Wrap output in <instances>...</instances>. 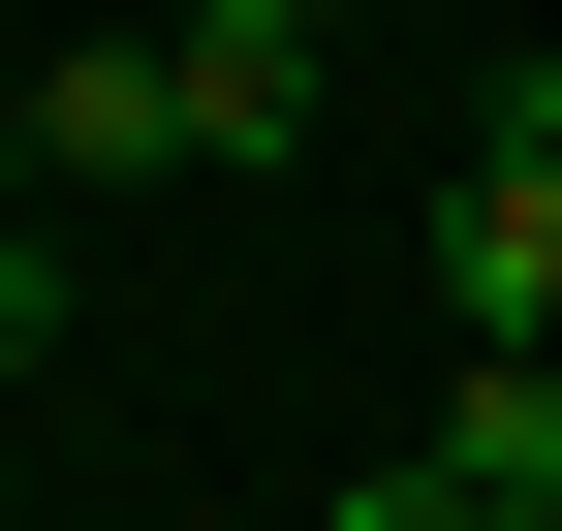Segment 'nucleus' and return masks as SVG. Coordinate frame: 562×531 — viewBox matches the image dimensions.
<instances>
[{"mask_svg": "<svg viewBox=\"0 0 562 531\" xmlns=\"http://www.w3.org/2000/svg\"><path fill=\"white\" fill-rule=\"evenodd\" d=\"M344 531H501V500H469L438 438H406V470H344Z\"/></svg>", "mask_w": 562, "mask_h": 531, "instance_id": "5", "label": "nucleus"}, {"mask_svg": "<svg viewBox=\"0 0 562 531\" xmlns=\"http://www.w3.org/2000/svg\"><path fill=\"white\" fill-rule=\"evenodd\" d=\"M313 63H344V0H188V157H281Z\"/></svg>", "mask_w": 562, "mask_h": 531, "instance_id": "3", "label": "nucleus"}, {"mask_svg": "<svg viewBox=\"0 0 562 531\" xmlns=\"http://www.w3.org/2000/svg\"><path fill=\"white\" fill-rule=\"evenodd\" d=\"M188 157V32H63L32 63V188H157Z\"/></svg>", "mask_w": 562, "mask_h": 531, "instance_id": "2", "label": "nucleus"}, {"mask_svg": "<svg viewBox=\"0 0 562 531\" xmlns=\"http://www.w3.org/2000/svg\"><path fill=\"white\" fill-rule=\"evenodd\" d=\"M0 188H32V94H0Z\"/></svg>", "mask_w": 562, "mask_h": 531, "instance_id": "7", "label": "nucleus"}, {"mask_svg": "<svg viewBox=\"0 0 562 531\" xmlns=\"http://www.w3.org/2000/svg\"><path fill=\"white\" fill-rule=\"evenodd\" d=\"M531 94H562V63H531Z\"/></svg>", "mask_w": 562, "mask_h": 531, "instance_id": "8", "label": "nucleus"}, {"mask_svg": "<svg viewBox=\"0 0 562 531\" xmlns=\"http://www.w3.org/2000/svg\"><path fill=\"white\" fill-rule=\"evenodd\" d=\"M438 313L469 344H562V94L501 63V125H469V188H438Z\"/></svg>", "mask_w": 562, "mask_h": 531, "instance_id": "1", "label": "nucleus"}, {"mask_svg": "<svg viewBox=\"0 0 562 531\" xmlns=\"http://www.w3.org/2000/svg\"><path fill=\"white\" fill-rule=\"evenodd\" d=\"M0 375H63V250L32 219H0Z\"/></svg>", "mask_w": 562, "mask_h": 531, "instance_id": "6", "label": "nucleus"}, {"mask_svg": "<svg viewBox=\"0 0 562 531\" xmlns=\"http://www.w3.org/2000/svg\"><path fill=\"white\" fill-rule=\"evenodd\" d=\"M438 470L501 500V531H562V344H469L438 375Z\"/></svg>", "mask_w": 562, "mask_h": 531, "instance_id": "4", "label": "nucleus"}]
</instances>
